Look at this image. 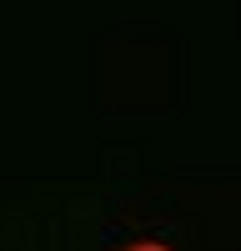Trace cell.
<instances>
[{"label":"cell","mask_w":241,"mask_h":251,"mask_svg":"<svg viewBox=\"0 0 241 251\" xmlns=\"http://www.w3.org/2000/svg\"><path fill=\"white\" fill-rule=\"evenodd\" d=\"M120 251H171V246H161V241H131V246H120Z\"/></svg>","instance_id":"1"}]
</instances>
